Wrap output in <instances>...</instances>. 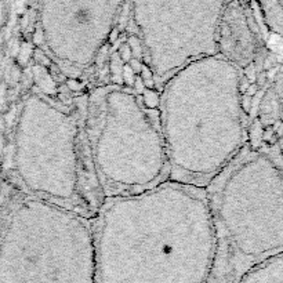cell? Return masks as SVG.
<instances>
[{"instance_id":"1","label":"cell","mask_w":283,"mask_h":283,"mask_svg":"<svg viewBox=\"0 0 283 283\" xmlns=\"http://www.w3.org/2000/svg\"><path fill=\"white\" fill-rule=\"evenodd\" d=\"M93 229L97 283H207L216 244L206 188L166 181L106 199Z\"/></svg>"},{"instance_id":"2","label":"cell","mask_w":283,"mask_h":283,"mask_svg":"<svg viewBox=\"0 0 283 283\" xmlns=\"http://www.w3.org/2000/svg\"><path fill=\"white\" fill-rule=\"evenodd\" d=\"M159 122L169 181L206 188L246 147L242 71L218 54L187 64L163 83Z\"/></svg>"},{"instance_id":"3","label":"cell","mask_w":283,"mask_h":283,"mask_svg":"<svg viewBox=\"0 0 283 283\" xmlns=\"http://www.w3.org/2000/svg\"><path fill=\"white\" fill-rule=\"evenodd\" d=\"M214 229L207 283H238L283 254V151L244 147L206 187Z\"/></svg>"},{"instance_id":"4","label":"cell","mask_w":283,"mask_h":283,"mask_svg":"<svg viewBox=\"0 0 283 283\" xmlns=\"http://www.w3.org/2000/svg\"><path fill=\"white\" fill-rule=\"evenodd\" d=\"M86 108L87 95L65 102L34 93L21 111L14 155L32 198L94 218L105 198L90 155Z\"/></svg>"},{"instance_id":"5","label":"cell","mask_w":283,"mask_h":283,"mask_svg":"<svg viewBox=\"0 0 283 283\" xmlns=\"http://www.w3.org/2000/svg\"><path fill=\"white\" fill-rule=\"evenodd\" d=\"M86 131L104 198L150 191L169 181L159 115L133 90L108 84L87 95Z\"/></svg>"},{"instance_id":"6","label":"cell","mask_w":283,"mask_h":283,"mask_svg":"<svg viewBox=\"0 0 283 283\" xmlns=\"http://www.w3.org/2000/svg\"><path fill=\"white\" fill-rule=\"evenodd\" d=\"M7 283H97L93 218L29 198L5 243Z\"/></svg>"},{"instance_id":"7","label":"cell","mask_w":283,"mask_h":283,"mask_svg":"<svg viewBox=\"0 0 283 283\" xmlns=\"http://www.w3.org/2000/svg\"><path fill=\"white\" fill-rule=\"evenodd\" d=\"M231 0H127L128 17L159 84L189 62L217 56V34Z\"/></svg>"},{"instance_id":"8","label":"cell","mask_w":283,"mask_h":283,"mask_svg":"<svg viewBox=\"0 0 283 283\" xmlns=\"http://www.w3.org/2000/svg\"><path fill=\"white\" fill-rule=\"evenodd\" d=\"M127 0H39L38 45L56 67L80 78L94 67Z\"/></svg>"},{"instance_id":"9","label":"cell","mask_w":283,"mask_h":283,"mask_svg":"<svg viewBox=\"0 0 283 283\" xmlns=\"http://www.w3.org/2000/svg\"><path fill=\"white\" fill-rule=\"evenodd\" d=\"M217 50L240 71L258 60L262 43L243 0H231L225 9L217 34Z\"/></svg>"},{"instance_id":"10","label":"cell","mask_w":283,"mask_h":283,"mask_svg":"<svg viewBox=\"0 0 283 283\" xmlns=\"http://www.w3.org/2000/svg\"><path fill=\"white\" fill-rule=\"evenodd\" d=\"M238 283H283V254L253 268Z\"/></svg>"},{"instance_id":"11","label":"cell","mask_w":283,"mask_h":283,"mask_svg":"<svg viewBox=\"0 0 283 283\" xmlns=\"http://www.w3.org/2000/svg\"><path fill=\"white\" fill-rule=\"evenodd\" d=\"M262 23L271 34L283 38V0H255Z\"/></svg>"}]
</instances>
